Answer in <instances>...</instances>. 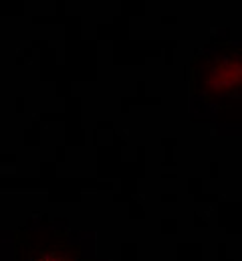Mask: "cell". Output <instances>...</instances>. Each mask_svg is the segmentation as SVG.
<instances>
[{
    "label": "cell",
    "mask_w": 242,
    "mask_h": 261,
    "mask_svg": "<svg viewBox=\"0 0 242 261\" xmlns=\"http://www.w3.org/2000/svg\"><path fill=\"white\" fill-rule=\"evenodd\" d=\"M190 93L222 120H242V45L212 41L190 61Z\"/></svg>",
    "instance_id": "cell-1"
},
{
    "label": "cell",
    "mask_w": 242,
    "mask_h": 261,
    "mask_svg": "<svg viewBox=\"0 0 242 261\" xmlns=\"http://www.w3.org/2000/svg\"><path fill=\"white\" fill-rule=\"evenodd\" d=\"M14 261H91L85 259L67 231L22 229L14 235Z\"/></svg>",
    "instance_id": "cell-2"
}]
</instances>
